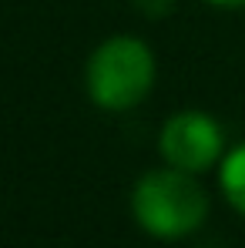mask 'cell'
Segmentation results:
<instances>
[{
  "label": "cell",
  "mask_w": 245,
  "mask_h": 248,
  "mask_svg": "<svg viewBox=\"0 0 245 248\" xmlns=\"http://www.w3.org/2000/svg\"><path fill=\"white\" fill-rule=\"evenodd\" d=\"M134 7L151 20H162V17H168L175 10V0H134Z\"/></svg>",
  "instance_id": "cell-5"
},
{
  "label": "cell",
  "mask_w": 245,
  "mask_h": 248,
  "mask_svg": "<svg viewBox=\"0 0 245 248\" xmlns=\"http://www.w3.org/2000/svg\"><path fill=\"white\" fill-rule=\"evenodd\" d=\"M205 3H212L218 10H245V0H205Z\"/></svg>",
  "instance_id": "cell-6"
},
{
  "label": "cell",
  "mask_w": 245,
  "mask_h": 248,
  "mask_svg": "<svg viewBox=\"0 0 245 248\" xmlns=\"http://www.w3.org/2000/svg\"><path fill=\"white\" fill-rule=\"evenodd\" d=\"M158 151H162L164 165L188 171V174H202L212 165H218L222 151H225V131L205 111H178L162 124L158 134Z\"/></svg>",
  "instance_id": "cell-3"
},
{
  "label": "cell",
  "mask_w": 245,
  "mask_h": 248,
  "mask_svg": "<svg viewBox=\"0 0 245 248\" xmlns=\"http://www.w3.org/2000/svg\"><path fill=\"white\" fill-rule=\"evenodd\" d=\"M218 185L225 202L235 208L239 215H245V141L239 148H232L222 158V171H218Z\"/></svg>",
  "instance_id": "cell-4"
},
{
  "label": "cell",
  "mask_w": 245,
  "mask_h": 248,
  "mask_svg": "<svg viewBox=\"0 0 245 248\" xmlns=\"http://www.w3.org/2000/svg\"><path fill=\"white\" fill-rule=\"evenodd\" d=\"M155 74H158L155 50L141 37L118 34L91 50L84 67V84L94 108L118 114V111L138 108L151 94Z\"/></svg>",
  "instance_id": "cell-2"
},
{
  "label": "cell",
  "mask_w": 245,
  "mask_h": 248,
  "mask_svg": "<svg viewBox=\"0 0 245 248\" xmlns=\"http://www.w3.org/2000/svg\"><path fill=\"white\" fill-rule=\"evenodd\" d=\"M131 215L151 238H185L208 218V195L195 174L178 168H151L131 188Z\"/></svg>",
  "instance_id": "cell-1"
}]
</instances>
